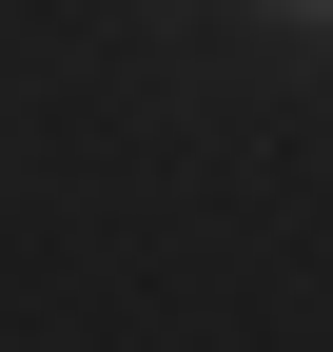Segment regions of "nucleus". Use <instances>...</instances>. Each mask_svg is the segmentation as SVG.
I'll use <instances>...</instances> for the list:
<instances>
[{"label": "nucleus", "instance_id": "1", "mask_svg": "<svg viewBox=\"0 0 333 352\" xmlns=\"http://www.w3.org/2000/svg\"><path fill=\"white\" fill-rule=\"evenodd\" d=\"M294 20H333V0H294Z\"/></svg>", "mask_w": 333, "mask_h": 352}]
</instances>
